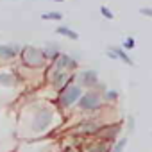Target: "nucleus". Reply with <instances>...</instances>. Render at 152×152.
<instances>
[{"mask_svg": "<svg viewBox=\"0 0 152 152\" xmlns=\"http://www.w3.org/2000/svg\"><path fill=\"white\" fill-rule=\"evenodd\" d=\"M22 57H23V63L29 64V66H41L45 63V57L47 54L36 47H25L23 52H22Z\"/></svg>", "mask_w": 152, "mask_h": 152, "instance_id": "1", "label": "nucleus"}, {"mask_svg": "<svg viewBox=\"0 0 152 152\" xmlns=\"http://www.w3.org/2000/svg\"><path fill=\"white\" fill-rule=\"evenodd\" d=\"M81 99V88L79 86H68L61 93V104L63 106H72L73 102H77Z\"/></svg>", "mask_w": 152, "mask_h": 152, "instance_id": "2", "label": "nucleus"}, {"mask_svg": "<svg viewBox=\"0 0 152 152\" xmlns=\"http://www.w3.org/2000/svg\"><path fill=\"white\" fill-rule=\"evenodd\" d=\"M50 122H52V115H50L48 111H39V113L34 116L32 127H34V131H43V129H47V127L50 125Z\"/></svg>", "mask_w": 152, "mask_h": 152, "instance_id": "3", "label": "nucleus"}, {"mask_svg": "<svg viewBox=\"0 0 152 152\" xmlns=\"http://www.w3.org/2000/svg\"><path fill=\"white\" fill-rule=\"evenodd\" d=\"M79 104H81V107H84V109H95V107H99V104H100V97L91 91V93H86V95L79 100Z\"/></svg>", "mask_w": 152, "mask_h": 152, "instance_id": "4", "label": "nucleus"}, {"mask_svg": "<svg viewBox=\"0 0 152 152\" xmlns=\"http://www.w3.org/2000/svg\"><path fill=\"white\" fill-rule=\"evenodd\" d=\"M16 52H18V47L16 45H2V47H0V57H4V59L15 57Z\"/></svg>", "mask_w": 152, "mask_h": 152, "instance_id": "5", "label": "nucleus"}, {"mask_svg": "<svg viewBox=\"0 0 152 152\" xmlns=\"http://www.w3.org/2000/svg\"><path fill=\"white\" fill-rule=\"evenodd\" d=\"M56 31H57V34H63V36L70 38V39H77V38H79V36H77V32H73V31H72V29H68V27H57Z\"/></svg>", "mask_w": 152, "mask_h": 152, "instance_id": "6", "label": "nucleus"}, {"mask_svg": "<svg viewBox=\"0 0 152 152\" xmlns=\"http://www.w3.org/2000/svg\"><path fill=\"white\" fill-rule=\"evenodd\" d=\"M83 81L86 83V86H91V84H95V81H97V75H95V72H86V73H83Z\"/></svg>", "mask_w": 152, "mask_h": 152, "instance_id": "7", "label": "nucleus"}, {"mask_svg": "<svg viewBox=\"0 0 152 152\" xmlns=\"http://www.w3.org/2000/svg\"><path fill=\"white\" fill-rule=\"evenodd\" d=\"M13 81H15V77L11 73H2L0 75V86H11Z\"/></svg>", "mask_w": 152, "mask_h": 152, "instance_id": "8", "label": "nucleus"}, {"mask_svg": "<svg viewBox=\"0 0 152 152\" xmlns=\"http://www.w3.org/2000/svg\"><path fill=\"white\" fill-rule=\"evenodd\" d=\"M66 81H68V75H66V73H63V72H57V75H56V86H57V88H61Z\"/></svg>", "mask_w": 152, "mask_h": 152, "instance_id": "9", "label": "nucleus"}, {"mask_svg": "<svg viewBox=\"0 0 152 152\" xmlns=\"http://www.w3.org/2000/svg\"><path fill=\"white\" fill-rule=\"evenodd\" d=\"M113 52H115V54H116V57H120V59H122L124 63H127V64H132V61H131V59L127 57V54H125V52H124L122 48H115Z\"/></svg>", "mask_w": 152, "mask_h": 152, "instance_id": "10", "label": "nucleus"}, {"mask_svg": "<svg viewBox=\"0 0 152 152\" xmlns=\"http://www.w3.org/2000/svg\"><path fill=\"white\" fill-rule=\"evenodd\" d=\"M43 20H61L63 15L61 13H47V15H41Z\"/></svg>", "mask_w": 152, "mask_h": 152, "instance_id": "11", "label": "nucleus"}, {"mask_svg": "<svg viewBox=\"0 0 152 152\" xmlns=\"http://www.w3.org/2000/svg\"><path fill=\"white\" fill-rule=\"evenodd\" d=\"M79 129H81V132H95L97 125H93V124H83Z\"/></svg>", "mask_w": 152, "mask_h": 152, "instance_id": "12", "label": "nucleus"}, {"mask_svg": "<svg viewBox=\"0 0 152 152\" xmlns=\"http://www.w3.org/2000/svg\"><path fill=\"white\" fill-rule=\"evenodd\" d=\"M100 13H102V15H104L107 20H113V13H111V11L106 7V6H102V7H100Z\"/></svg>", "mask_w": 152, "mask_h": 152, "instance_id": "13", "label": "nucleus"}, {"mask_svg": "<svg viewBox=\"0 0 152 152\" xmlns=\"http://www.w3.org/2000/svg\"><path fill=\"white\" fill-rule=\"evenodd\" d=\"M132 47H134V39L132 38H127L125 43H124V48H132Z\"/></svg>", "mask_w": 152, "mask_h": 152, "instance_id": "14", "label": "nucleus"}, {"mask_svg": "<svg viewBox=\"0 0 152 152\" xmlns=\"http://www.w3.org/2000/svg\"><path fill=\"white\" fill-rule=\"evenodd\" d=\"M124 147H125V140H122V141H118V143H116L115 152H122V150H124Z\"/></svg>", "mask_w": 152, "mask_h": 152, "instance_id": "15", "label": "nucleus"}, {"mask_svg": "<svg viewBox=\"0 0 152 152\" xmlns=\"http://www.w3.org/2000/svg\"><path fill=\"white\" fill-rule=\"evenodd\" d=\"M140 13H141V15H145V16H150V18H152V9H148V7L140 9Z\"/></svg>", "mask_w": 152, "mask_h": 152, "instance_id": "16", "label": "nucleus"}, {"mask_svg": "<svg viewBox=\"0 0 152 152\" xmlns=\"http://www.w3.org/2000/svg\"><path fill=\"white\" fill-rule=\"evenodd\" d=\"M107 97H109V99H116V91H109Z\"/></svg>", "mask_w": 152, "mask_h": 152, "instance_id": "17", "label": "nucleus"}, {"mask_svg": "<svg viewBox=\"0 0 152 152\" xmlns=\"http://www.w3.org/2000/svg\"><path fill=\"white\" fill-rule=\"evenodd\" d=\"M54 2H63V0H54Z\"/></svg>", "mask_w": 152, "mask_h": 152, "instance_id": "18", "label": "nucleus"}]
</instances>
